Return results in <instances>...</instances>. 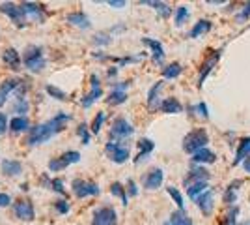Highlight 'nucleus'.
Instances as JSON below:
<instances>
[{"instance_id":"f257e3e1","label":"nucleus","mask_w":250,"mask_h":225,"mask_svg":"<svg viewBox=\"0 0 250 225\" xmlns=\"http://www.w3.org/2000/svg\"><path fill=\"white\" fill-rule=\"evenodd\" d=\"M69 120H71V117H69L67 113H58V115L52 117L51 120H47V122H43V124H38L36 128H32L26 143H28L30 147L43 145L45 141H49L51 137H54L56 133H60Z\"/></svg>"},{"instance_id":"f03ea898","label":"nucleus","mask_w":250,"mask_h":225,"mask_svg":"<svg viewBox=\"0 0 250 225\" xmlns=\"http://www.w3.org/2000/svg\"><path fill=\"white\" fill-rule=\"evenodd\" d=\"M209 143V133L204 128H196L192 131H188L187 135L183 137V150L187 154H196L198 150L208 149Z\"/></svg>"},{"instance_id":"7ed1b4c3","label":"nucleus","mask_w":250,"mask_h":225,"mask_svg":"<svg viewBox=\"0 0 250 225\" xmlns=\"http://www.w3.org/2000/svg\"><path fill=\"white\" fill-rule=\"evenodd\" d=\"M22 64L24 68H28L30 72H42L43 68H45V56H43V49L40 45H30V47H26V51L22 54Z\"/></svg>"},{"instance_id":"20e7f679","label":"nucleus","mask_w":250,"mask_h":225,"mask_svg":"<svg viewBox=\"0 0 250 225\" xmlns=\"http://www.w3.org/2000/svg\"><path fill=\"white\" fill-rule=\"evenodd\" d=\"M104 152H106L108 160L114 161V163H125V161L131 158L129 147H127V145H122V143H116V141H108V143L104 145Z\"/></svg>"},{"instance_id":"39448f33","label":"nucleus","mask_w":250,"mask_h":225,"mask_svg":"<svg viewBox=\"0 0 250 225\" xmlns=\"http://www.w3.org/2000/svg\"><path fill=\"white\" fill-rule=\"evenodd\" d=\"M220 56H222V49H215V51H211V53L206 56V60L202 62L200 66V74H198V88L204 86L206 83V79L209 77V74L215 70V66L219 64Z\"/></svg>"},{"instance_id":"423d86ee","label":"nucleus","mask_w":250,"mask_h":225,"mask_svg":"<svg viewBox=\"0 0 250 225\" xmlns=\"http://www.w3.org/2000/svg\"><path fill=\"white\" fill-rule=\"evenodd\" d=\"M135 133V128H133V124L124 117H118L114 118V122H112V126H110V137L112 139H118V141H124L127 137H131Z\"/></svg>"},{"instance_id":"0eeeda50","label":"nucleus","mask_w":250,"mask_h":225,"mask_svg":"<svg viewBox=\"0 0 250 225\" xmlns=\"http://www.w3.org/2000/svg\"><path fill=\"white\" fill-rule=\"evenodd\" d=\"M71 190L73 193L79 197V199H84V197H92V195H99V186L95 182H88V180H81V178H75L73 184H71Z\"/></svg>"},{"instance_id":"6e6552de","label":"nucleus","mask_w":250,"mask_h":225,"mask_svg":"<svg viewBox=\"0 0 250 225\" xmlns=\"http://www.w3.org/2000/svg\"><path fill=\"white\" fill-rule=\"evenodd\" d=\"M77 161H81V154L79 152H75V150H69V152H65L62 154L60 158H54V160L49 161V169L51 171H62L65 167H69V165H73Z\"/></svg>"},{"instance_id":"1a4fd4ad","label":"nucleus","mask_w":250,"mask_h":225,"mask_svg":"<svg viewBox=\"0 0 250 225\" xmlns=\"http://www.w3.org/2000/svg\"><path fill=\"white\" fill-rule=\"evenodd\" d=\"M118 224V214L112 206H101L94 212L92 225H116Z\"/></svg>"},{"instance_id":"9d476101","label":"nucleus","mask_w":250,"mask_h":225,"mask_svg":"<svg viewBox=\"0 0 250 225\" xmlns=\"http://www.w3.org/2000/svg\"><path fill=\"white\" fill-rule=\"evenodd\" d=\"M0 11L6 13L17 26H24L26 25V17H24V13H22V10L17 4H13V2H2L0 4Z\"/></svg>"},{"instance_id":"9b49d317","label":"nucleus","mask_w":250,"mask_h":225,"mask_svg":"<svg viewBox=\"0 0 250 225\" xmlns=\"http://www.w3.org/2000/svg\"><path fill=\"white\" fill-rule=\"evenodd\" d=\"M19 8L22 10L26 19H32V21H38V23L45 21V8H43L42 4H36V2H22V4H19Z\"/></svg>"},{"instance_id":"f8f14e48","label":"nucleus","mask_w":250,"mask_h":225,"mask_svg":"<svg viewBox=\"0 0 250 225\" xmlns=\"http://www.w3.org/2000/svg\"><path fill=\"white\" fill-rule=\"evenodd\" d=\"M127 88H129V81H122V83H116L114 88L110 90V94L106 98V103L108 105H122L127 101Z\"/></svg>"},{"instance_id":"ddd939ff","label":"nucleus","mask_w":250,"mask_h":225,"mask_svg":"<svg viewBox=\"0 0 250 225\" xmlns=\"http://www.w3.org/2000/svg\"><path fill=\"white\" fill-rule=\"evenodd\" d=\"M90 85H92V90L83 98V107H92L95 101L99 100V98L103 96V90H101V81H99V77L97 75H92L90 77Z\"/></svg>"},{"instance_id":"4468645a","label":"nucleus","mask_w":250,"mask_h":225,"mask_svg":"<svg viewBox=\"0 0 250 225\" xmlns=\"http://www.w3.org/2000/svg\"><path fill=\"white\" fill-rule=\"evenodd\" d=\"M13 212H15V216H17L19 220H22V222H32L34 216H36L34 204H32V201H28V199H19L17 203L13 204Z\"/></svg>"},{"instance_id":"2eb2a0df","label":"nucleus","mask_w":250,"mask_h":225,"mask_svg":"<svg viewBox=\"0 0 250 225\" xmlns=\"http://www.w3.org/2000/svg\"><path fill=\"white\" fill-rule=\"evenodd\" d=\"M209 178H211V173L206 169V167H202V165H194L190 171L187 173V176H185V188L190 186V184H198V182H209Z\"/></svg>"},{"instance_id":"dca6fc26","label":"nucleus","mask_w":250,"mask_h":225,"mask_svg":"<svg viewBox=\"0 0 250 225\" xmlns=\"http://www.w3.org/2000/svg\"><path fill=\"white\" fill-rule=\"evenodd\" d=\"M196 206L200 208V212L204 216H211L215 210V192L209 188L208 192H204L196 199Z\"/></svg>"},{"instance_id":"f3484780","label":"nucleus","mask_w":250,"mask_h":225,"mask_svg":"<svg viewBox=\"0 0 250 225\" xmlns=\"http://www.w3.org/2000/svg\"><path fill=\"white\" fill-rule=\"evenodd\" d=\"M165 180V173L163 169H159V167H153V169H149L146 173V176H144V188L146 190H157V188H161V184Z\"/></svg>"},{"instance_id":"a211bd4d","label":"nucleus","mask_w":250,"mask_h":225,"mask_svg":"<svg viewBox=\"0 0 250 225\" xmlns=\"http://www.w3.org/2000/svg\"><path fill=\"white\" fill-rule=\"evenodd\" d=\"M142 43L151 49V58H153L155 64H163L165 62V47H163V43L153 40V38H142Z\"/></svg>"},{"instance_id":"6ab92c4d","label":"nucleus","mask_w":250,"mask_h":225,"mask_svg":"<svg viewBox=\"0 0 250 225\" xmlns=\"http://www.w3.org/2000/svg\"><path fill=\"white\" fill-rule=\"evenodd\" d=\"M155 150V143L151 139H147V137H144V139L138 141V156H136L135 163H142V161H146L149 156H151V152Z\"/></svg>"},{"instance_id":"aec40b11","label":"nucleus","mask_w":250,"mask_h":225,"mask_svg":"<svg viewBox=\"0 0 250 225\" xmlns=\"http://www.w3.org/2000/svg\"><path fill=\"white\" fill-rule=\"evenodd\" d=\"M239 186H243L241 178H235L233 182H229L228 188L222 193V203L228 204V206H233V203L237 201V190H239Z\"/></svg>"},{"instance_id":"412c9836","label":"nucleus","mask_w":250,"mask_h":225,"mask_svg":"<svg viewBox=\"0 0 250 225\" xmlns=\"http://www.w3.org/2000/svg\"><path fill=\"white\" fill-rule=\"evenodd\" d=\"M19 85H21V79H17V77H10V79L2 81V85H0V105L6 103L8 96L11 94V90L19 88Z\"/></svg>"},{"instance_id":"4be33fe9","label":"nucleus","mask_w":250,"mask_h":225,"mask_svg":"<svg viewBox=\"0 0 250 225\" xmlns=\"http://www.w3.org/2000/svg\"><path fill=\"white\" fill-rule=\"evenodd\" d=\"M250 156V137H243L235 150V158H233V167L243 165V161Z\"/></svg>"},{"instance_id":"5701e85b","label":"nucleus","mask_w":250,"mask_h":225,"mask_svg":"<svg viewBox=\"0 0 250 225\" xmlns=\"http://www.w3.org/2000/svg\"><path fill=\"white\" fill-rule=\"evenodd\" d=\"M192 163L194 165H209V163H215L217 161V154L213 152V150H209V149H202V150H198L196 154H192Z\"/></svg>"},{"instance_id":"b1692460","label":"nucleus","mask_w":250,"mask_h":225,"mask_svg":"<svg viewBox=\"0 0 250 225\" xmlns=\"http://www.w3.org/2000/svg\"><path fill=\"white\" fill-rule=\"evenodd\" d=\"M159 111L161 113H167V115H179L183 111V105L177 98H165L159 105Z\"/></svg>"},{"instance_id":"393cba45","label":"nucleus","mask_w":250,"mask_h":225,"mask_svg":"<svg viewBox=\"0 0 250 225\" xmlns=\"http://www.w3.org/2000/svg\"><path fill=\"white\" fill-rule=\"evenodd\" d=\"M67 23H71L73 26L83 28V30H86V28H90V26H92L90 17H88L84 11H73V13H69V15H67Z\"/></svg>"},{"instance_id":"a878e982","label":"nucleus","mask_w":250,"mask_h":225,"mask_svg":"<svg viewBox=\"0 0 250 225\" xmlns=\"http://www.w3.org/2000/svg\"><path fill=\"white\" fill-rule=\"evenodd\" d=\"M211 28H213V23L209 21V19H200V21L194 23V26L190 28V32H188V38H190V40H198L200 36L208 34Z\"/></svg>"},{"instance_id":"bb28decb","label":"nucleus","mask_w":250,"mask_h":225,"mask_svg":"<svg viewBox=\"0 0 250 225\" xmlns=\"http://www.w3.org/2000/svg\"><path fill=\"white\" fill-rule=\"evenodd\" d=\"M2 60L6 62V66H10L11 70H19V66H21V54H19L17 49L8 47V49L2 53Z\"/></svg>"},{"instance_id":"cd10ccee","label":"nucleus","mask_w":250,"mask_h":225,"mask_svg":"<svg viewBox=\"0 0 250 225\" xmlns=\"http://www.w3.org/2000/svg\"><path fill=\"white\" fill-rule=\"evenodd\" d=\"M0 167H2V173L8 176H19L22 173V163L17 160H2Z\"/></svg>"},{"instance_id":"c85d7f7f","label":"nucleus","mask_w":250,"mask_h":225,"mask_svg":"<svg viewBox=\"0 0 250 225\" xmlns=\"http://www.w3.org/2000/svg\"><path fill=\"white\" fill-rule=\"evenodd\" d=\"M163 86H165L163 81H157L155 85L149 88V92H147V107L149 109H159V105H161V101H159V94H161Z\"/></svg>"},{"instance_id":"c756f323","label":"nucleus","mask_w":250,"mask_h":225,"mask_svg":"<svg viewBox=\"0 0 250 225\" xmlns=\"http://www.w3.org/2000/svg\"><path fill=\"white\" fill-rule=\"evenodd\" d=\"M140 4H146V6H151L153 10L163 17V19H168L172 15V8L168 6L167 2H153V0H142Z\"/></svg>"},{"instance_id":"7c9ffc66","label":"nucleus","mask_w":250,"mask_h":225,"mask_svg":"<svg viewBox=\"0 0 250 225\" xmlns=\"http://www.w3.org/2000/svg\"><path fill=\"white\" fill-rule=\"evenodd\" d=\"M209 190V182H198V184H190L187 186V195L192 199V201H196L200 195L204 192H208Z\"/></svg>"},{"instance_id":"2f4dec72","label":"nucleus","mask_w":250,"mask_h":225,"mask_svg":"<svg viewBox=\"0 0 250 225\" xmlns=\"http://www.w3.org/2000/svg\"><path fill=\"white\" fill-rule=\"evenodd\" d=\"M181 72H183V66L179 62H170V64L163 68V77L165 79H176V77L181 75Z\"/></svg>"},{"instance_id":"473e14b6","label":"nucleus","mask_w":250,"mask_h":225,"mask_svg":"<svg viewBox=\"0 0 250 225\" xmlns=\"http://www.w3.org/2000/svg\"><path fill=\"white\" fill-rule=\"evenodd\" d=\"M170 222H172V225H194L192 220H190V216H188L185 210H176V212H172V214H170Z\"/></svg>"},{"instance_id":"72a5a7b5","label":"nucleus","mask_w":250,"mask_h":225,"mask_svg":"<svg viewBox=\"0 0 250 225\" xmlns=\"http://www.w3.org/2000/svg\"><path fill=\"white\" fill-rule=\"evenodd\" d=\"M28 128H30V122L26 117H15L10 122V129L13 133H21V131H26Z\"/></svg>"},{"instance_id":"f704fd0d","label":"nucleus","mask_w":250,"mask_h":225,"mask_svg":"<svg viewBox=\"0 0 250 225\" xmlns=\"http://www.w3.org/2000/svg\"><path fill=\"white\" fill-rule=\"evenodd\" d=\"M188 17H190V10L187 6H177L176 11H174V23L177 26H183L188 21Z\"/></svg>"},{"instance_id":"c9c22d12","label":"nucleus","mask_w":250,"mask_h":225,"mask_svg":"<svg viewBox=\"0 0 250 225\" xmlns=\"http://www.w3.org/2000/svg\"><path fill=\"white\" fill-rule=\"evenodd\" d=\"M110 193H112V195H116V197H120V199H122V204H124V206L127 203H129V193H127V190H125L124 184L114 182L112 186H110Z\"/></svg>"},{"instance_id":"e433bc0d","label":"nucleus","mask_w":250,"mask_h":225,"mask_svg":"<svg viewBox=\"0 0 250 225\" xmlns=\"http://www.w3.org/2000/svg\"><path fill=\"white\" fill-rule=\"evenodd\" d=\"M167 192H168V195L174 199V203L177 204V210H185V201H183V195H181V192H179L177 188H174V186H168Z\"/></svg>"},{"instance_id":"4c0bfd02","label":"nucleus","mask_w":250,"mask_h":225,"mask_svg":"<svg viewBox=\"0 0 250 225\" xmlns=\"http://www.w3.org/2000/svg\"><path fill=\"white\" fill-rule=\"evenodd\" d=\"M45 90H47V94H49V96L54 98V100H58V101H65V100H67V94H65L63 90H60L58 86L47 85L45 86Z\"/></svg>"},{"instance_id":"58836bf2","label":"nucleus","mask_w":250,"mask_h":225,"mask_svg":"<svg viewBox=\"0 0 250 225\" xmlns=\"http://www.w3.org/2000/svg\"><path fill=\"white\" fill-rule=\"evenodd\" d=\"M249 17H250V2H245L243 8L235 13V21L239 23V25H243V23L249 21Z\"/></svg>"},{"instance_id":"ea45409f","label":"nucleus","mask_w":250,"mask_h":225,"mask_svg":"<svg viewBox=\"0 0 250 225\" xmlns=\"http://www.w3.org/2000/svg\"><path fill=\"white\" fill-rule=\"evenodd\" d=\"M190 113H196V117L204 118V120H208L209 118V109L204 101H200V103H196V105H192V107H190Z\"/></svg>"},{"instance_id":"a19ab883","label":"nucleus","mask_w":250,"mask_h":225,"mask_svg":"<svg viewBox=\"0 0 250 225\" xmlns=\"http://www.w3.org/2000/svg\"><path fill=\"white\" fill-rule=\"evenodd\" d=\"M237 216H239V206H231L224 216V225H237Z\"/></svg>"},{"instance_id":"79ce46f5","label":"nucleus","mask_w":250,"mask_h":225,"mask_svg":"<svg viewBox=\"0 0 250 225\" xmlns=\"http://www.w3.org/2000/svg\"><path fill=\"white\" fill-rule=\"evenodd\" d=\"M103 122H104V113H103V111H99V113L95 115L94 120H92V126H90V131L97 135V133L101 131V126H103Z\"/></svg>"},{"instance_id":"37998d69","label":"nucleus","mask_w":250,"mask_h":225,"mask_svg":"<svg viewBox=\"0 0 250 225\" xmlns=\"http://www.w3.org/2000/svg\"><path fill=\"white\" fill-rule=\"evenodd\" d=\"M95 45H110L112 43V34L110 32H97L94 36Z\"/></svg>"},{"instance_id":"c03bdc74","label":"nucleus","mask_w":250,"mask_h":225,"mask_svg":"<svg viewBox=\"0 0 250 225\" xmlns=\"http://www.w3.org/2000/svg\"><path fill=\"white\" fill-rule=\"evenodd\" d=\"M13 111H15L19 117H24V113L28 111V101H26V98H17V101H15V105H13Z\"/></svg>"},{"instance_id":"a18cd8bd","label":"nucleus","mask_w":250,"mask_h":225,"mask_svg":"<svg viewBox=\"0 0 250 225\" xmlns=\"http://www.w3.org/2000/svg\"><path fill=\"white\" fill-rule=\"evenodd\" d=\"M144 56H146V54H138V56H122V58H112V60L118 62L120 66H125V64H135V62H140Z\"/></svg>"},{"instance_id":"49530a36","label":"nucleus","mask_w":250,"mask_h":225,"mask_svg":"<svg viewBox=\"0 0 250 225\" xmlns=\"http://www.w3.org/2000/svg\"><path fill=\"white\" fill-rule=\"evenodd\" d=\"M77 133H79V137L83 141V145H90V131H88V126H86V124H81L79 129H77Z\"/></svg>"},{"instance_id":"de8ad7c7","label":"nucleus","mask_w":250,"mask_h":225,"mask_svg":"<svg viewBox=\"0 0 250 225\" xmlns=\"http://www.w3.org/2000/svg\"><path fill=\"white\" fill-rule=\"evenodd\" d=\"M49 188L51 190H54L56 193H65V188H63V182L60 180V178H52V180H49Z\"/></svg>"},{"instance_id":"09e8293b","label":"nucleus","mask_w":250,"mask_h":225,"mask_svg":"<svg viewBox=\"0 0 250 225\" xmlns=\"http://www.w3.org/2000/svg\"><path fill=\"white\" fill-rule=\"evenodd\" d=\"M54 208H56L60 214H67L71 206H69V203H67L65 199H60V201H56V203H54Z\"/></svg>"},{"instance_id":"8fccbe9b","label":"nucleus","mask_w":250,"mask_h":225,"mask_svg":"<svg viewBox=\"0 0 250 225\" xmlns=\"http://www.w3.org/2000/svg\"><path fill=\"white\" fill-rule=\"evenodd\" d=\"M8 126H10V122H8L6 113H2V111H0V135H4V133H6Z\"/></svg>"},{"instance_id":"3c124183","label":"nucleus","mask_w":250,"mask_h":225,"mask_svg":"<svg viewBox=\"0 0 250 225\" xmlns=\"http://www.w3.org/2000/svg\"><path fill=\"white\" fill-rule=\"evenodd\" d=\"M127 193H129L131 197L138 195V188H136V182H135V180H127Z\"/></svg>"},{"instance_id":"603ef678","label":"nucleus","mask_w":250,"mask_h":225,"mask_svg":"<svg viewBox=\"0 0 250 225\" xmlns=\"http://www.w3.org/2000/svg\"><path fill=\"white\" fill-rule=\"evenodd\" d=\"M11 204V197L8 193H0V206L2 208H6V206H10Z\"/></svg>"},{"instance_id":"864d4df0","label":"nucleus","mask_w":250,"mask_h":225,"mask_svg":"<svg viewBox=\"0 0 250 225\" xmlns=\"http://www.w3.org/2000/svg\"><path fill=\"white\" fill-rule=\"evenodd\" d=\"M106 4H108L110 8H125V6H127V2H125V0H108Z\"/></svg>"},{"instance_id":"5fc2aeb1","label":"nucleus","mask_w":250,"mask_h":225,"mask_svg":"<svg viewBox=\"0 0 250 225\" xmlns=\"http://www.w3.org/2000/svg\"><path fill=\"white\" fill-rule=\"evenodd\" d=\"M243 167H245V171H247V173H250V156L243 161Z\"/></svg>"},{"instance_id":"6e6d98bb","label":"nucleus","mask_w":250,"mask_h":225,"mask_svg":"<svg viewBox=\"0 0 250 225\" xmlns=\"http://www.w3.org/2000/svg\"><path fill=\"white\" fill-rule=\"evenodd\" d=\"M118 74V68H112V70H108V77H116Z\"/></svg>"},{"instance_id":"4d7b16f0","label":"nucleus","mask_w":250,"mask_h":225,"mask_svg":"<svg viewBox=\"0 0 250 225\" xmlns=\"http://www.w3.org/2000/svg\"><path fill=\"white\" fill-rule=\"evenodd\" d=\"M239 225H250V218H249V220H245V222H241Z\"/></svg>"},{"instance_id":"13d9d810","label":"nucleus","mask_w":250,"mask_h":225,"mask_svg":"<svg viewBox=\"0 0 250 225\" xmlns=\"http://www.w3.org/2000/svg\"><path fill=\"white\" fill-rule=\"evenodd\" d=\"M163 225H172V222H170V220H168V222H165V224Z\"/></svg>"}]
</instances>
